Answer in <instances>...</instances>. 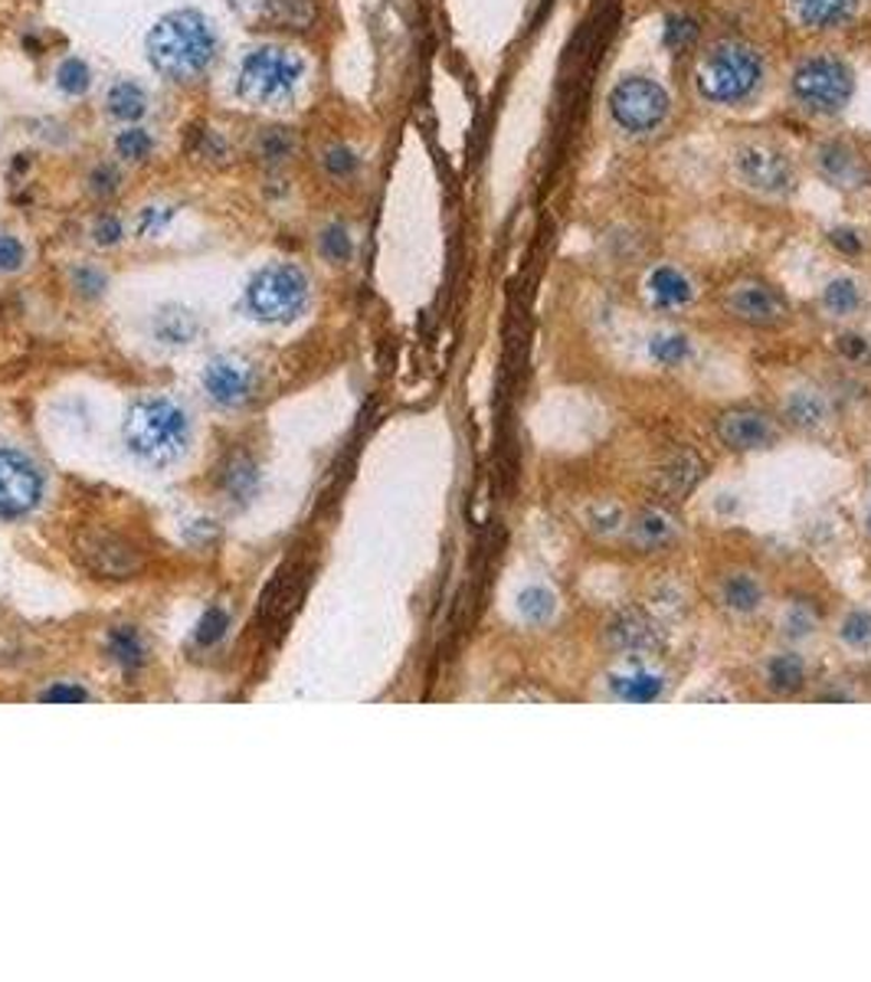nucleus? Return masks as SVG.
Listing matches in <instances>:
<instances>
[{
  "label": "nucleus",
  "instance_id": "obj_1",
  "mask_svg": "<svg viewBox=\"0 0 871 982\" xmlns=\"http://www.w3.org/2000/svg\"><path fill=\"white\" fill-rule=\"evenodd\" d=\"M144 50L154 73L171 83H194L214 66L219 36L201 10H171L151 26Z\"/></svg>",
  "mask_w": 871,
  "mask_h": 982
},
{
  "label": "nucleus",
  "instance_id": "obj_2",
  "mask_svg": "<svg viewBox=\"0 0 871 982\" xmlns=\"http://www.w3.org/2000/svg\"><path fill=\"white\" fill-rule=\"evenodd\" d=\"M125 445L144 465H171L187 452L191 420L184 407L168 397H138L121 427Z\"/></svg>",
  "mask_w": 871,
  "mask_h": 982
},
{
  "label": "nucleus",
  "instance_id": "obj_3",
  "mask_svg": "<svg viewBox=\"0 0 871 982\" xmlns=\"http://www.w3.org/2000/svg\"><path fill=\"white\" fill-rule=\"evenodd\" d=\"M305 76V60L276 43L249 50L236 73V96L256 109H286Z\"/></svg>",
  "mask_w": 871,
  "mask_h": 982
},
{
  "label": "nucleus",
  "instance_id": "obj_4",
  "mask_svg": "<svg viewBox=\"0 0 871 982\" xmlns=\"http://www.w3.org/2000/svg\"><path fill=\"white\" fill-rule=\"evenodd\" d=\"M309 276L292 262H272L259 269L243 295V305L249 319L262 325H286L302 315L309 305Z\"/></svg>",
  "mask_w": 871,
  "mask_h": 982
},
{
  "label": "nucleus",
  "instance_id": "obj_5",
  "mask_svg": "<svg viewBox=\"0 0 871 982\" xmlns=\"http://www.w3.org/2000/svg\"><path fill=\"white\" fill-rule=\"evenodd\" d=\"M763 63L757 50L744 43H721L714 46L698 66V86L711 102H744L757 93Z\"/></svg>",
  "mask_w": 871,
  "mask_h": 982
},
{
  "label": "nucleus",
  "instance_id": "obj_6",
  "mask_svg": "<svg viewBox=\"0 0 871 982\" xmlns=\"http://www.w3.org/2000/svg\"><path fill=\"white\" fill-rule=\"evenodd\" d=\"M852 89H856L852 69L832 56L806 60L793 73V96L809 111H822V115L842 111V106L852 99Z\"/></svg>",
  "mask_w": 871,
  "mask_h": 982
},
{
  "label": "nucleus",
  "instance_id": "obj_7",
  "mask_svg": "<svg viewBox=\"0 0 871 982\" xmlns=\"http://www.w3.org/2000/svg\"><path fill=\"white\" fill-rule=\"evenodd\" d=\"M43 498V472L17 449H0V518H23Z\"/></svg>",
  "mask_w": 871,
  "mask_h": 982
},
{
  "label": "nucleus",
  "instance_id": "obj_8",
  "mask_svg": "<svg viewBox=\"0 0 871 982\" xmlns=\"http://www.w3.org/2000/svg\"><path fill=\"white\" fill-rule=\"evenodd\" d=\"M79 560L86 563V570H93L96 576L106 580H131L144 570V557L135 544H128L121 535L111 531H89L79 538Z\"/></svg>",
  "mask_w": 871,
  "mask_h": 982
},
{
  "label": "nucleus",
  "instance_id": "obj_9",
  "mask_svg": "<svg viewBox=\"0 0 871 982\" xmlns=\"http://www.w3.org/2000/svg\"><path fill=\"white\" fill-rule=\"evenodd\" d=\"M610 111L626 131H653L668 115V96L653 79H623L610 96Z\"/></svg>",
  "mask_w": 871,
  "mask_h": 982
},
{
  "label": "nucleus",
  "instance_id": "obj_10",
  "mask_svg": "<svg viewBox=\"0 0 871 982\" xmlns=\"http://www.w3.org/2000/svg\"><path fill=\"white\" fill-rule=\"evenodd\" d=\"M734 168H738L741 181H744L751 191L773 194V197L789 194L793 184H796V174H793L786 154L776 151L773 144H763V141H751V144L738 148Z\"/></svg>",
  "mask_w": 871,
  "mask_h": 982
},
{
  "label": "nucleus",
  "instance_id": "obj_11",
  "mask_svg": "<svg viewBox=\"0 0 871 982\" xmlns=\"http://www.w3.org/2000/svg\"><path fill=\"white\" fill-rule=\"evenodd\" d=\"M724 309L731 319H738L741 325L751 327H779L786 325L789 319V309H786V299L766 285V282H738L728 289V299H724Z\"/></svg>",
  "mask_w": 871,
  "mask_h": 982
},
{
  "label": "nucleus",
  "instance_id": "obj_12",
  "mask_svg": "<svg viewBox=\"0 0 871 982\" xmlns=\"http://www.w3.org/2000/svg\"><path fill=\"white\" fill-rule=\"evenodd\" d=\"M201 384H204L207 397L217 407L233 410V407H243L252 397V390H256V367L249 360L236 357V354H217L204 367Z\"/></svg>",
  "mask_w": 871,
  "mask_h": 982
},
{
  "label": "nucleus",
  "instance_id": "obj_13",
  "mask_svg": "<svg viewBox=\"0 0 871 982\" xmlns=\"http://www.w3.org/2000/svg\"><path fill=\"white\" fill-rule=\"evenodd\" d=\"M252 26L309 30L315 23V0H226Z\"/></svg>",
  "mask_w": 871,
  "mask_h": 982
},
{
  "label": "nucleus",
  "instance_id": "obj_14",
  "mask_svg": "<svg viewBox=\"0 0 871 982\" xmlns=\"http://www.w3.org/2000/svg\"><path fill=\"white\" fill-rule=\"evenodd\" d=\"M718 439L734 452H757L779 439V427L761 410H728L718 417Z\"/></svg>",
  "mask_w": 871,
  "mask_h": 982
},
{
  "label": "nucleus",
  "instance_id": "obj_15",
  "mask_svg": "<svg viewBox=\"0 0 871 982\" xmlns=\"http://www.w3.org/2000/svg\"><path fill=\"white\" fill-rule=\"evenodd\" d=\"M606 643L616 652L653 655L662 646V629H658L653 616H646L643 609H626V613H616L606 623Z\"/></svg>",
  "mask_w": 871,
  "mask_h": 982
},
{
  "label": "nucleus",
  "instance_id": "obj_16",
  "mask_svg": "<svg viewBox=\"0 0 871 982\" xmlns=\"http://www.w3.org/2000/svg\"><path fill=\"white\" fill-rule=\"evenodd\" d=\"M701 475H705V462L691 449H681L655 472L653 488L665 498H681L701 482Z\"/></svg>",
  "mask_w": 871,
  "mask_h": 982
},
{
  "label": "nucleus",
  "instance_id": "obj_17",
  "mask_svg": "<svg viewBox=\"0 0 871 982\" xmlns=\"http://www.w3.org/2000/svg\"><path fill=\"white\" fill-rule=\"evenodd\" d=\"M252 154L266 168H279V164H286V161H292L299 154V134L292 128H282V125L262 128L252 138Z\"/></svg>",
  "mask_w": 871,
  "mask_h": 982
},
{
  "label": "nucleus",
  "instance_id": "obj_18",
  "mask_svg": "<svg viewBox=\"0 0 871 982\" xmlns=\"http://www.w3.org/2000/svg\"><path fill=\"white\" fill-rule=\"evenodd\" d=\"M786 420L799 430H819L832 420V403L819 390H796L786 400Z\"/></svg>",
  "mask_w": 871,
  "mask_h": 982
},
{
  "label": "nucleus",
  "instance_id": "obj_19",
  "mask_svg": "<svg viewBox=\"0 0 871 982\" xmlns=\"http://www.w3.org/2000/svg\"><path fill=\"white\" fill-rule=\"evenodd\" d=\"M106 111L121 125H135L148 115V93L135 79H118L106 96Z\"/></svg>",
  "mask_w": 871,
  "mask_h": 982
},
{
  "label": "nucleus",
  "instance_id": "obj_20",
  "mask_svg": "<svg viewBox=\"0 0 871 982\" xmlns=\"http://www.w3.org/2000/svg\"><path fill=\"white\" fill-rule=\"evenodd\" d=\"M856 7H859V0H793L799 23H806L813 30H829V26L849 20L856 13Z\"/></svg>",
  "mask_w": 871,
  "mask_h": 982
},
{
  "label": "nucleus",
  "instance_id": "obj_21",
  "mask_svg": "<svg viewBox=\"0 0 871 982\" xmlns=\"http://www.w3.org/2000/svg\"><path fill=\"white\" fill-rule=\"evenodd\" d=\"M154 337L164 341V344H191L197 334H201V322L194 312L181 309V305H164L158 315H154Z\"/></svg>",
  "mask_w": 871,
  "mask_h": 982
},
{
  "label": "nucleus",
  "instance_id": "obj_22",
  "mask_svg": "<svg viewBox=\"0 0 871 982\" xmlns=\"http://www.w3.org/2000/svg\"><path fill=\"white\" fill-rule=\"evenodd\" d=\"M649 292H653L655 305H662V309H681V305H688V302L695 299L691 282H688L678 269H671V266H658V269H653V276H649Z\"/></svg>",
  "mask_w": 871,
  "mask_h": 982
},
{
  "label": "nucleus",
  "instance_id": "obj_23",
  "mask_svg": "<svg viewBox=\"0 0 871 982\" xmlns=\"http://www.w3.org/2000/svg\"><path fill=\"white\" fill-rule=\"evenodd\" d=\"M803 684H806V661L799 655L779 652L766 661V688L773 694L786 698V694L803 691Z\"/></svg>",
  "mask_w": 871,
  "mask_h": 982
},
{
  "label": "nucleus",
  "instance_id": "obj_24",
  "mask_svg": "<svg viewBox=\"0 0 871 982\" xmlns=\"http://www.w3.org/2000/svg\"><path fill=\"white\" fill-rule=\"evenodd\" d=\"M671 538H675V525H671V518L662 515V511H655V508L639 511V518H636L633 528H630V541L639 547V550H646V553H653V550H662L665 544H671Z\"/></svg>",
  "mask_w": 871,
  "mask_h": 982
},
{
  "label": "nucleus",
  "instance_id": "obj_25",
  "mask_svg": "<svg viewBox=\"0 0 871 982\" xmlns=\"http://www.w3.org/2000/svg\"><path fill=\"white\" fill-rule=\"evenodd\" d=\"M721 603H724V609H731L738 616H754L763 606L761 583L748 573H734L721 583Z\"/></svg>",
  "mask_w": 871,
  "mask_h": 982
},
{
  "label": "nucleus",
  "instance_id": "obj_26",
  "mask_svg": "<svg viewBox=\"0 0 871 982\" xmlns=\"http://www.w3.org/2000/svg\"><path fill=\"white\" fill-rule=\"evenodd\" d=\"M219 482H223V492H226V498L233 501H249L252 495H256V488H259V472H256V465L246 458V455H236L226 468H223V475H219Z\"/></svg>",
  "mask_w": 871,
  "mask_h": 982
},
{
  "label": "nucleus",
  "instance_id": "obj_27",
  "mask_svg": "<svg viewBox=\"0 0 871 982\" xmlns=\"http://www.w3.org/2000/svg\"><path fill=\"white\" fill-rule=\"evenodd\" d=\"M109 652L111 658L121 665V671L125 675H135L141 665H144V643H141V636H138V629H131V626H118V629H111L109 633Z\"/></svg>",
  "mask_w": 871,
  "mask_h": 982
},
{
  "label": "nucleus",
  "instance_id": "obj_28",
  "mask_svg": "<svg viewBox=\"0 0 871 982\" xmlns=\"http://www.w3.org/2000/svg\"><path fill=\"white\" fill-rule=\"evenodd\" d=\"M613 691L630 701V704H649L662 694V678L649 675V671H636V675H620L613 678Z\"/></svg>",
  "mask_w": 871,
  "mask_h": 982
},
{
  "label": "nucleus",
  "instance_id": "obj_29",
  "mask_svg": "<svg viewBox=\"0 0 871 982\" xmlns=\"http://www.w3.org/2000/svg\"><path fill=\"white\" fill-rule=\"evenodd\" d=\"M819 164H822L826 177H829V181H836L839 187L862 181V168H859V161H856V158H852V154H849L842 144H829V148H822V154H819Z\"/></svg>",
  "mask_w": 871,
  "mask_h": 982
},
{
  "label": "nucleus",
  "instance_id": "obj_30",
  "mask_svg": "<svg viewBox=\"0 0 871 982\" xmlns=\"http://www.w3.org/2000/svg\"><path fill=\"white\" fill-rule=\"evenodd\" d=\"M56 89H60L63 96H69V99L86 96V93L93 89V69L86 66V60H79V56L63 60L60 69H56Z\"/></svg>",
  "mask_w": 871,
  "mask_h": 982
},
{
  "label": "nucleus",
  "instance_id": "obj_31",
  "mask_svg": "<svg viewBox=\"0 0 871 982\" xmlns=\"http://www.w3.org/2000/svg\"><path fill=\"white\" fill-rule=\"evenodd\" d=\"M151 151H154V138L141 125H125V131H118L115 138V154L128 164H144Z\"/></svg>",
  "mask_w": 871,
  "mask_h": 982
},
{
  "label": "nucleus",
  "instance_id": "obj_32",
  "mask_svg": "<svg viewBox=\"0 0 871 982\" xmlns=\"http://www.w3.org/2000/svg\"><path fill=\"white\" fill-rule=\"evenodd\" d=\"M822 305H826L832 315L846 319V315H856V312H859V305H862V292H859V285H856L852 279H832V282L826 285V292H822Z\"/></svg>",
  "mask_w": 871,
  "mask_h": 982
},
{
  "label": "nucleus",
  "instance_id": "obj_33",
  "mask_svg": "<svg viewBox=\"0 0 871 982\" xmlns=\"http://www.w3.org/2000/svg\"><path fill=\"white\" fill-rule=\"evenodd\" d=\"M322 168H325V174L331 181H347V177L357 174L361 158L347 144H327L325 151H322Z\"/></svg>",
  "mask_w": 871,
  "mask_h": 982
},
{
  "label": "nucleus",
  "instance_id": "obj_34",
  "mask_svg": "<svg viewBox=\"0 0 871 982\" xmlns=\"http://www.w3.org/2000/svg\"><path fill=\"white\" fill-rule=\"evenodd\" d=\"M653 357L665 367H678L691 357V341L685 334H658L653 337Z\"/></svg>",
  "mask_w": 871,
  "mask_h": 982
},
{
  "label": "nucleus",
  "instance_id": "obj_35",
  "mask_svg": "<svg viewBox=\"0 0 871 982\" xmlns=\"http://www.w3.org/2000/svg\"><path fill=\"white\" fill-rule=\"evenodd\" d=\"M322 256H325L327 262H337V266L354 256V242H351L347 226H341V223L325 226V233H322Z\"/></svg>",
  "mask_w": 871,
  "mask_h": 982
},
{
  "label": "nucleus",
  "instance_id": "obj_36",
  "mask_svg": "<svg viewBox=\"0 0 871 982\" xmlns=\"http://www.w3.org/2000/svg\"><path fill=\"white\" fill-rule=\"evenodd\" d=\"M226 629H229V616H226V609L223 606H211L204 616H201V623H197V633H194V639H197V646H217L219 639L226 636Z\"/></svg>",
  "mask_w": 871,
  "mask_h": 982
},
{
  "label": "nucleus",
  "instance_id": "obj_37",
  "mask_svg": "<svg viewBox=\"0 0 871 982\" xmlns=\"http://www.w3.org/2000/svg\"><path fill=\"white\" fill-rule=\"evenodd\" d=\"M842 643L852 646V649H869L871 646V613L865 609H856L842 619V629H839Z\"/></svg>",
  "mask_w": 871,
  "mask_h": 982
},
{
  "label": "nucleus",
  "instance_id": "obj_38",
  "mask_svg": "<svg viewBox=\"0 0 871 982\" xmlns=\"http://www.w3.org/2000/svg\"><path fill=\"white\" fill-rule=\"evenodd\" d=\"M518 603H521V613H525L528 623H547V619L553 616V596L547 593L545 586H531V590H525Z\"/></svg>",
  "mask_w": 871,
  "mask_h": 982
},
{
  "label": "nucleus",
  "instance_id": "obj_39",
  "mask_svg": "<svg viewBox=\"0 0 871 982\" xmlns=\"http://www.w3.org/2000/svg\"><path fill=\"white\" fill-rule=\"evenodd\" d=\"M106 285H109V279H106L103 269H96V266H76L73 269V289L83 299H99L106 292Z\"/></svg>",
  "mask_w": 871,
  "mask_h": 982
},
{
  "label": "nucleus",
  "instance_id": "obj_40",
  "mask_svg": "<svg viewBox=\"0 0 871 982\" xmlns=\"http://www.w3.org/2000/svg\"><path fill=\"white\" fill-rule=\"evenodd\" d=\"M121 187V171L115 164H96L89 174V194L93 197H111Z\"/></svg>",
  "mask_w": 871,
  "mask_h": 982
},
{
  "label": "nucleus",
  "instance_id": "obj_41",
  "mask_svg": "<svg viewBox=\"0 0 871 982\" xmlns=\"http://www.w3.org/2000/svg\"><path fill=\"white\" fill-rule=\"evenodd\" d=\"M26 262V249L17 236L0 233V272H17Z\"/></svg>",
  "mask_w": 871,
  "mask_h": 982
},
{
  "label": "nucleus",
  "instance_id": "obj_42",
  "mask_svg": "<svg viewBox=\"0 0 871 982\" xmlns=\"http://www.w3.org/2000/svg\"><path fill=\"white\" fill-rule=\"evenodd\" d=\"M43 704H76V701H89V691L83 684H53L46 691H40Z\"/></svg>",
  "mask_w": 871,
  "mask_h": 982
},
{
  "label": "nucleus",
  "instance_id": "obj_43",
  "mask_svg": "<svg viewBox=\"0 0 871 982\" xmlns=\"http://www.w3.org/2000/svg\"><path fill=\"white\" fill-rule=\"evenodd\" d=\"M171 217H174V207H144L141 217H138V233L141 236H154V233H161L171 223Z\"/></svg>",
  "mask_w": 871,
  "mask_h": 982
},
{
  "label": "nucleus",
  "instance_id": "obj_44",
  "mask_svg": "<svg viewBox=\"0 0 871 982\" xmlns=\"http://www.w3.org/2000/svg\"><path fill=\"white\" fill-rule=\"evenodd\" d=\"M121 236H125L121 219L99 217L96 219V226H93V239H96V246H115V242H121Z\"/></svg>",
  "mask_w": 871,
  "mask_h": 982
},
{
  "label": "nucleus",
  "instance_id": "obj_45",
  "mask_svg": "<svg viewBox=\"0 0 871 982\" xmlns=\"http://www.w3.org/2000/svg\"><path fill=\"white\" fill-rule=\"evenodd\" d=\"M789 639H803V636H809L813 633V616L806 613V609H793L789 616H786V629H783Z\"/></svg>",
  "mask_w": 871,
  "mask_h": 982
},
{
  "label": "nucleus",
  "instance_id": "obj_46",
  "mask_svg": "<svg viewBox=\"0 0 871 982\" xmlns=\"http://www.w3.org/2000/svg\"><path fill=\"white\" fill-rule=\"evenodd\" d=\"M201 141H204V151H201V154H207L211 161H223V158H226V141L219 138L217 131L207 128V131L201 134Z\"/></svg>",
  "mask_w": 871,
  "mask_h": 982
},
{
  "label": "nucleus",
  "instance_id": "obj_47",
  "mask_svg": "<svg viewBox=\"0 0 871 982\" xmlns=\"http://www.w3.org/2000/svg\"><path fill=\"white\" fill-rule=\"evenodd\" d=\"M842 350H846V354H852V357H859V354L865 350V344H862V337L849 334V337H842Z\"/></svg>",
  "mask_w": 871,
  "mask_h": 982
},
{
  "label": "nucleus",
  "instance_id": "obj_48",
  "mask_svg": "<svg viewBox=\"0 0 871 982\" xmlns=\"http://www.w3.org/2000/svg\"><path fill=\"white\" fill-rule=\"evenodd\" d=\"M869 531H871V511H869Z\"/></svg>",
  "mask_w": 871,
  "mask_h": 982
}]
</instances>
